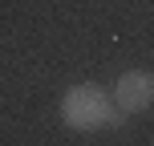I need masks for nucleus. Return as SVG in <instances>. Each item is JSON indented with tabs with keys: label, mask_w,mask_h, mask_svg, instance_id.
<instances>
[{
	"label": "nucleus",
	"mask_w": 154,
	"mask_h": 146,
	"mask_svg": "<svg viewBox=\"0 0 154 146\" xmlns=\"http://www.w3.org/2000/svg\"><path fill=\"white\" fill-rule=\"evenodd\" d=\"M61 122L69 126V130H77V134H93V130H114V126H122L126 114L114 106V98H109L101 85L81 81V85H73L61 98Z\"/></svg>",
	"instance_id": "nucleus-1"
},
{
	"label": "nucleus",
	"mask_w": 154,
	"mask_h": 146,
	"mask_svg": "<svg viewBox=\"0 0 154 146\" xmlns=\"http://www.w3.org/2000/svg\"><path fill=\"white\" fill-rule=\"evenodd\" d=\"M109 98H114V106L122 110L126 118L146 114V110L154 106V73H150V69H126V73L114 81Z\"/></svg>",
	"instance_id": "nucleus-2"
}]
</instances>
